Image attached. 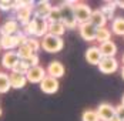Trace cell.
<instances>
[{
  "mask_svg": "<svg viewBox=\"0 0 124 121\" xmlns=\"http://www.w3.org/2000/svg\"><path fill=\"white\" fill-rule=\"evenodd\" d=\"M23 33L29 37H36V38H43L49 33V22L41 17H33V20L29 24L23 26Z\"/></svg>",
  "mask_w": 124,
  "mask_h": 121,
  "instance_id": "6da1fadb",
  "label": "cell"
},
{
  "mask_svg": "<svg viewBox=\"0 0 124 121\" xmlns=\"http://www.w3.org/2000/svg\"><path fill=\"white\" fill-rule=\"evenodd\" d=\"M60 12H62V23L66 26V29H76L78 27V23L74 16V7L73 3L64 1L60 4Z\"/></svg>",
  "mask_w": 124,
  "mask_h": 121,
  "instance_id": "7a4b0ae2",
  "label": "cell"
},
{
  "mask_svg": "<svg viewBox=\"0 0 124 121\" xmlns=\"http://www.w3.org/2000/svg\"><path fill=\"white\" fill-rule=\"evenodd\" d=\"M40 41H41V48L44 51H47V53H59L64 47V41H63L62 37L51 36L49 33L43 37Z\"/></svg>",
  "mask_w": 124,
  "mask_h": 121,
  "instance_id": "3957f363",
  "label": "cell"
},
{
  "mask_svg": "<svg viewBox=\"0 0 124 121\" xmlns=\"http://www.w3.org/2000/svg\"><path fill=\"white\" fill-rule=\"evenodd\" d=\"M33 13H34V6L31 1H24V6L20 7L19 10H16V20L22 26L29 24L33 20Z\"/></svg>",
  "mask_w": 124,
  "mask_h": 121,
  "instance_id": "277c9868",
  "label": "cell"
},
{
  "mask_svg": "<svg viewBox=\"0 0 124 121\" xmlns=\"http://www.w3.org/2000/svg\"><path fill=\"white\" fill-rule=\"evenodd\" d=\"M73 7H74V16L77 23L83 24L90 22V19L93 16V10L88 4H86V3H73Z\"/></svg>",
  "mask_w": 124,
  "mask_h": 121,
  "instance_id": "5b68a950",
  "label": "cell"
},
{
  "mask_svg": "<svg viewBox=\"0 0 124 121\" xmlns=\"http://www.w3.org/2000/svg\"><path fill=\"white\" fill-rule=\"evenodd\" d=\"M46 76H47V71H46V68H43L41 66L30 67L29 71H27V74H26L27 81H29V83H33V84H40V83L44 80Z\"/></svg>",
  "mask_w": 124,
  "mask_h": 121,
  "instance_id": "8992f818",
  "label": "cell"
},
{
  "mask_svg": "<svg viewBox=\"0 0 124 121\" xmlns=\"http://www.w3.org/2000/svg\"><path fill=\"white\" fill-rule=\"evenodd\" d=\"M59 87H60L59 80L54 78V77H50V76H46L44 80L40 83V90L44 94H54V93H57Z\"/></svg>",
  "mask_w": 124,
  "mask_h": 121,
  "instance_id": "52a82bcc",
  "label": "cell"
},
{
  "mask_svg": "<svg viewBox=\"0 0 124 121\" xmlns=\"http://www.w3.org/2000/svg\"><path fill=\"white\" fill-rule=\"evenodd\" d=\"M20 23L16 19H9L0 26V36H14L20 30Z\"/></svg>",
  "mask_w": 124,
  "mask_h": 121,
  "instance_id": "ba28073f",
  "label": "cell"
},
{
  "mask_svg": "<svg viewBox=\"0 0 124 121\" xmlns=\"http://www.w3.org/2000/svg\"><path fill=\"white\" fill-rule=\"evenodd\" d=\"M96 111L100 117V121H110L116 117V107H113L108 103H101Z\"/></svg>",
  "mask_w": 124,
  "mask_h": 121,
  "instance_id": "9c48e42d",
  "label": "cell"
},
{
  "mask_svg": "<svg viewBox=\"0 0 124 121\" xmlns=\"http://www.w3.org/2000/svg\"><path fill=\"white\" fill-rule=\"evenodd\" d=\"M84 57H86V60H87L88 64H93V66H97V67H99V64L101 63V60H103V54H101V51H100L99 46H91V47H88L86 50Z\"/></svg>",
  "mask_w": 124,
  "mask_h": 121,
  "instance_id": "30bf717a",
  "label": "cell"
},
{
  "mask_svg": "<svg viewBox=\"0 0 124 121\" xmlns=\"http://www.w3.org/2000/svg\"><path fill=\"white\" fill-rule=\"evenodd\" d=\"M117 68H118V61L116 60V57H103L101 63L99 64L100 73H104V74L116 73Z\"/></svg>",
  "mask_w": 124,
  "mask_h": 121,
  "instance_id": "8fae6325",
  "label": "cell"
},
{
  "mask_svg": "<svg viewBox=\"0 0 124 121\" xmlns=\"http://www.w3.org/2000/svg\"><path fill=\"white\" fill-rule=\"evenodd\" d=\"M78 31H80V36L83 37L86 41H93L96 40V33H97V29L90 23H83L78 24Z\"/></svg>",
  "mask_w": 124,
  "mask_h": 121,
  "instance_id": "7c38bea8",
  "label": "cell"
},
{
  "mask_svg": "<svg viewBox=\"0 0 124 121\" xmlns=\"http://www.w3.org/2000/svg\"><path fill=\"white\" fill-rule=\"evenodd\" d=\"M46 71H47V76L50 77H54V78H60L64 76V66H63V63H60L59 60H53L49 63V66H47V68H46Z\"/></svg>",
  "mask_w": 124,
  "mask_h": 121,
  "instance_id": "4fadbf2b",
  "label": "cell"
},
{
  "mask_svg": "<svg viewBox=\"0 0 124 121\" xmlns=\"http://www.w3.org/2000/svg\"><path fill=\"white\" fill-rule=\"evenodd\" d=\"M19 61H20V59H19L16 51H6L1 56V66L7 70H13Z\"/></svg>",
  "mask_w": 124,
  "mask_h": 121,
  "instance_id": "5bb4252c",
  "label": "cell"
},
{
  "mask_svg": "<svg viewBox=\"0 0 124 121\" xmlns=\"http://www.w3.org/2000/svg\"><path fill=\"white\" fill-rule=\"evenodd\" d=\"M51 9H53V6L50 4V1H46V0L39 1L37 4L34 6V16H36V17H41V19H46V20H47L50 12H51Z\"/></svg>",
  "mask_w": 124,
  "mask_h": 121,
  "instance_id": "9a60e30c",
  "label": "cell"
},
{
  "mask_svg": "<svg viewBox=\"0 0 124 121\" xmlns=\"http://www.w3.org/2000/svg\"><path fill=\"white\" fill-rule=\"evenodd\" d=\"M9 78H10V84H12V88H16V90H20L23 88L29 81H27V77L24 74H20V73H14L12 71L9 74Z\"/></svg>",
  "mask_w": 124,
  "mask_h": 121,
  "instance_id": "2e32d148",
  "label": "cell"
},
{
  "mask_svg": "<svg viewBox=\"0 0 124 121\" xmlns=\"http://www.w3.org/2000/svg\"><path fill=\"white\" fill-rule=\"evenodd\" d=\"M0 44L3 50L13 51V48H19V38L17 36H0Z\"/></svg>",
  "mask_w": 124,
  "mask_h": 121,
  "instance_id": "e0dca14e",
  "label": "cell"
},
{
  "mask_svg": "<svg viewBox=\"0 0 124 121\" xmlns=\"http://www.w3.org/2000/svg\"><path fill=\"white\" fill-rule=\"evenodd\" d=\"M90 23L93 24L96 29L106 27V24H107V17L104 16V13L101 12L100 9L93 10V16H91V19H90Z\"/></svg>",
  "mask_w": 124,
  "mask_h": 121,
  "instance_id": "ac0fdd59",
  "label": "cell"
},
{
  "mask_svg": "<svg viewBox=\"0 0 124 121\" xmlns=\"http://www.w3.org/2000/svg\"><path fill=\"white\" fill-rule=\"evenodd\" d=\"M100 51L103 54V57H114L117 54V44L110 40V41H106L103 44H100Z\"/></svg>",
  "mask_w": 124,
  "mask_h": 121,
  "instance_id": "d6986e66",
  "label": "cell"
},
{
  "mask_svg": "<svg viewBox=\"0 0 124 121\" xmlns=\"http://www.w3.org/2000/svg\"><path fill=\"white\" fill-rule=\"evenodd\" d=\"M110 40H111V31L107 27H100V29H97L96 41H99V44H103V43L110 41Z\"/></svg>",
  "mask_w": 124,
  "mask_h": 121,
  "instance_id": "ffe728a7",
  "label": "cell"
},
{
  "mask_svg": "<svg viewBox=\"0 0 124 121\" xmlns=\"http://www.w3.org/2000/svg\"><path fill=\"white\" fill-rule=\"evenodd\" d=\"M111 31L116 36L124 37V17H116L111 22Z\"/></svg>",
  "mask_w": 124,
  "mask_h": 121,
  "instance_id": "44dd1931",
  "label": "cell"
},
{
  "mask_svg": "<svg viewBox=\"0 0 124 121\" xmlns=\"http://www.w3.org/2000/svg\"><path fill=\"white\" fill-rule=\"evenodd\" d=\"M66 31V26L63 23H49V34L56 37H62Z\"/></svg>",
  "mask_w": 124,
  "mask_h": 121,
  "instance_id": "7402d4cb",
  "label": "cell"
},
{
  "mask_svg": "<svg viewBox=\"0 0 124 121\" xmlns=\"http://www.w3.org/2000/svg\"><path fill=\"white\" fill-rule=\"evenodd\" d=\"M117 6V1H114V3H111V1H107V3H104L101 7H100V10L104 13V16L107 17V20L108 19H111V20H114L116 17H114V7Z\"/></svg>",
  "mask_w": 124,
  "mask_h": 121,
  "instance_id": "603a6c76",
  "label": "cell"
},
{
  "mask_svg": "<svg viewBox=\"0 0 124 121\" xmlns=\"http://www.w3.org/2000/svg\"><path fill=\"white\" fill-rule=\"evenodd\" d=\"M10 88H12V84H10L9 74H6V73H0V94L7 93Z\"/></svg>",
  "mask_w": 124,
  "mask_h": 121,
  "instance_id": "cb8c5ba5",
  "label": "cell"
},
{
  "mask_svg": "<svg viewBox=\"0 0 124 121\" xmlns=\"http://www.w3.org/2000/svg\"><path fill=\"white\" fill-rule=\"evenodd\" d=\"M17 56H19V59L20 60H29L33 54H36V53H33V50L29 47L27 44H24V46H20V47L17 48Z\"/></svg>",
  "mask_w": 124,
  "mask_h": 121,
  "instance_id": "d4e9b609",
  "label": "cell"
},
{
  "mask_svg": "<svg viewBox=\"0 0 124 121\" xmlns=\"http://www.w3.org/2000/svg\"><path fill=\"white\" fill-rule=\"evenodd\" d=\"M49 23H62V12H60V6H54L50 12L47 17Z\"/></svg>",
  "mask_w": 124,
  "mask_h": 121,
  "instance_id": "484cf974",
  "label": "cell"
},
{
  "mask_svg": "<svg viewBox=\"0 0 124 121\" xmlns=\"http://www.w3.org/2000/svg\"><path fill=\"white\" fill-rule=\"evenodd\" d=\"M81 121H100V117L97 111L94 110H86L81 114Z\"/></svg>",
  "mask_w": 124,
  "mask_h": 121,
  "instance_id": "4316f807",
  "label": "cell"
},
{
  "mask_svg": "<svg viewBox=\"0 0 124 121\" xmlns=\"http://www.w3.org/2000/svg\"><path fill=\"white\" fill-rule=\"evenodd\" d=\"M29 68H30V66H29V63L26 60H20L17 64H16V67L13 68L12 71L14 73H20V74H27V71H29Z\"/></svg>",
  "mask_w": 124,
  "mask_h": 121,
  "instance_id": "83f0119b",
  "label": "cell"
},
{
  "mask_svg": "<svg viewBox=\"0 0 124 121\" xmlns=\"http://www.w3.org/2000/svg\"><path fill=\"white\" fill-rule=\"evenodd\" d=\"M27 46L33 50V53H36L37 54V51L41 48V41L36 38V37H29V40H27Z\"/></svg>",
  "mask_w": 124,
  "mask_h": 121,
  "instance_id": "f1b7e54d",
  "label": "cell"
},
{
  "mask_svg": "<svg viewBox=\"0 0 124 121\" xmlns=\"http://www.w3.org/2000/svg\"><path fill=\"white\" fill-rule=\"evenodd\" d=\"M12 9H13V1H10V0H0V10L9 12Z\"/></svg>",
  "mask_w": 124,
  "mask_h": 121,
  "instance_id": "f546056e",
  "label": "cell"
},
{
  "mask_svg": "<svg viewBox=\"0 0 124 121\" xmlns=\"http://www.w3.org/2000/svg\"><path fill=\"white\" fill-rule=\"evenodd\" d=\"M116 115H117L121 121H124V106L123 104H120V106L116 107Z\"/></svg>",
  "mask_w": 124,
  "mask_h": 121,
  "instance_id": "4dcf8cb0",
  "label": "cell"
},
{
  "mask_svg": "<svg viewBox=\"0 0 124 121\" xmlns=\"http://www.w3.org/2000/svg\"><path fill=\"white\" fill-rule=\"evenodd\" d=\"M27 63H29V66L30 67H36V66H39V56L37 54H33L29 60H26Z\"/></svg>",
  "mask_w": 124,
  "mask_h": 121,
  "instance_id": "1f68e13d",
  "label": "cell"
},
{
  "mask_svg": "<svg viewBox=\"0 0 124 121\" xmlns=\"http://www.w3.org/2000/svg\"><path fill=\"white\" fill-rule=\"evenodd\" d=\"M117 6H118L120 9H123V10H124V0H118V1H117Z\"/></svg>",
  "mask_w": 124,
  "mask_h": 121,
  "instance_id": "d6a6232c",
  "label": "cell"
},
{
  "mask_svg": "<svg viewBox=\"0 0 124 121\" xmlns=\"http://www.w3.org/2000/svg\"><path fill=\"white\" fill-rule=\"evenodd\" d=\"M120 73H121V77H123V80H124V66L121 67V70H120Z\"/></svg>",
  "mask_w": 124,
  "mask_h": 121,
  "instance_id": "836d02e7",
  "label": "cell"
},
{
  "mask_svg": "<svg viewBox=\"0 0 124 121\" xmlns=\"http://www.w3.org/2000/svg\"><path fill=\"white\" fill-rule=\"evenodd\" d=\"M110 121H121V120H120V118H118V117L116 115V117H114V118H111V120H110Z\"/></svg>",
  "mask_w": 124,
  "mask_h": 121,
  "instance_id": "e575fe53",
  "label": "cell"
},
{
  "mask_svg": "<svg viewBox=\"0 0 124 121\" xmlns=\"http://www.w3.org/2000/svg\"><path fill=\"white\" fill-rule=\"evenodd\" d=\"M121 61H123V66H124V53H123V57H121Z\"/></svg>",
  "mask_w": 124,
  "mask_h": 121,
  "instance_id": "d590c367",
  "label": "cell"
},
{
  "mask_svg": "<svg viewBox=\"0 0 124 121\" xmlns=\"http://www.w3.org/2000/svg\"><path fill=\"white\" fill-rule=\"evenodd\" d=\"M1 114H3V110H1V107H0V117H1Z\"/></svg>",
  "mask_w": 124,
  "mask_h": 121,
  "instance_id": "8d00e7d4",
  "label": "cell"
},
{
  "mask_svg": "<svg viewBox=\"0 0 124 121\" xmlns=\"http://www.w3.org/2000/svg\"><path fill=\"white\" fill-rule=\"evenodd\" d=\"M121 104L124 106V96H123V98H121Z\"/></svg>",
  "mask_w": 124,
  "mask_h": 121,
  "instance_id": "74e56055",
  "label": "cell"
},
{
  "mask_svg": "<svg viewBox=\"0 0 124 121\" xmlns=\"http://www.w3.org/2000/svg\"><path fill=\"white\" fill-rule=\"evenodd\" d=\"M0 50H1V44H0Z\"/></svg>",
  "mask_w": 124,
  "mask_h": 121,
  "instance_id": "f35d334b",
  "label": "cell"
}]
</instances>
